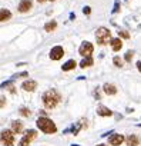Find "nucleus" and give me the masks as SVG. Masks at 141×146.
<instances>
[{
	"label": "nucleus",
	"mask_w": 141,
	"mask_h": 146,
	"mask_svg": "<svg viewBox=\"0 0 141 146\" xmlns=\"http://www.w3.org/2000/svg\"><path fill=\"white\" fill-rule=\"evenodd\" d=\"M41 100H43V105L47 108V109H54L60 100H61V95L57 92V89H49L43 93L41 96Z\"/></svg>",
	"instance_id": "obj_1"
},
{
	"label": "nucleus",
	"mask_w": 141,
	"mask_h": 146,
	"mask_svg": "<svg viewBox=\"0 0 141 146\" xmlns=\"http://www.w3.org/2000/svg\"><path fill=\"white\" fill-rule=\"evenodd\" d=\"M37 127H39L41 132H44L46 135H51V133H56V132H57L56 123H54L51 119H49L47 116H40V117L37 119Z\"/></svg>",
	"instance_id": "obj_2"
},
{
	"label": "nucleus",
	"mask_w": 141,
	"mask_h": 146,
	"mask_svg": "<svg viewBox=\"0 0 141 146\" xmlns=\"http://www.w3.org/2000/svg\"><path fill=\"white\" fill-rule=\"evenodd\" d=\"M96 40L100 46H106L111 40V32L107 27H98L96 32Z\"/></svg>",
	"instance_id": "obj_3"
},
{
	"label": "nucleus",
	"mask_w": 141,
	"mask_h": 146,
	"mask_svg": "<svg viewBox=\"0 0 141 146\" xmlns=\"http://www.w3.org/2000/svg\"><path fill=\"white\" fill-rule=\"evenodd\" d=\"M0 142L5 146H12L14 142V133L10 129H5L2 133H0Z\"/></svg>",
	"instance_id": "obj_4"
},
{
	"label": "nucleus",
	"mask_w": 141,
	"mask_h": 146,
	"mask_svg": "<svg viewBox=\"0 0 141 146\" xmlns=\"http://www.w3.org/2000/svg\"><path fill=\"white\" fill-rule=\"evenodd\" d=\"M93 52H94V46H93V43H90V42L84 40V42L80 44L79 53H80L83 57H86V56H91V54H93Z\"/></svg>",
	"instance_id": "obj_5"
},
{
	"label": "nucleus",
	"mask_w": 141,
	"mask_h": 146,
	"mask_svg": "<svg viewBox=\"0 0 141 146\" xmlns=\"http://www.w3.org/2000/svg\"><path fill=\"white\" fill-rule=\"evenodd\" d=\"M63 56H64V49H63V46H60V44L51 47V50L49 52V57H50L51 60H60Z\"/></svg>",
	"instance_id": "obj_6"
},
{
	"label": "nucleus",
	"mask_w": 141,
	"mask_h": 146,
	"mask_svg": "<svg viewBox=\"0 0 141 146\" xmlns=\"http://www.w3.org/2000/svg\"><path fill=\"white\" fill-rule=\"evenodd\" d=\"M33 9V2L31 0H20L19 3V12L20 13H27Z\"/></svg>",
	"instance_id": "obj_7"
},
{
	"label": "nucleus",
	"mask_w": 141,
	"mask_h": 146,
	"mask_svg": "<svg viewBox=\"0 0 141 146\" xmlns=\"http://www.w3.org/2000/svg\"><path fill=\"white\" fill-rule=\"evenodd\" d=\"M10 130H12L14 135H20V133H23V130H24V125H23V122H22V120H13V122H12V126H10Z\"/></svg>",
	"instance_id": "obj_8"
},
{
	"label": "nucleus",
	"mask_w": 141,
	"mask_h": 146,
	"mask_svg": "<svg viewBox=\"0 0 141 146\" xmlns=\"http://www.w3.org/2000/svg\"><path fill=\"white\" fill-rule=\"evenodd\" d=\"M124 140H125V137H124L123 135H120V133H113V135L110 136V139H108V143L113 145V146H120Z\"/></svg>",
	"instance_id": "obj_9"
},
{
	"label": "nucleus",
	"mask_w": 141,
	"mask_h": 146,
	"mask_svg": "<svg viewBox=\"0 0 141 146\" xmlns=\"http://www.w3.org/2000/svg\"><path fill=\"white\" fill-rule=\"evenodd\" d=\"M22 89L26 92H34L37 89V82L36 80H26L22 83Z\"/></svg>",
	"instance_id": "obj_10"
},
{
	"label": "nucleus",
	"mask_w": 141,
	"mask_h": 146,
	"mask_svg": "<svg viewBox=\"0 0 141 146\" xmlns=\"http://www.w3.org/2000/svg\"><path fill=\"white\" fill-rule=\"evenodd\" d=\"M76 67H77V62H76L74 59H70V60H67L66 63H63L61 70H63V72H70V70H74Z\"/></svg>",
	"instance_id": "obj_11"
},
{
	"label": "nucleus",
	"mask_w": 141,
	"mask_h": 146,
	"mask_svg": "<svg viewBox=\"0 0 141 146\" xmlns=\"http://www.w3.org/2000/svg\"><path fill=\"white\" fill-rule=\"evenodd\" d=\"M97 115H98V116H103V117H108V116H113V110L108 109L107 106L100 105V106L97 108Z\"/></svg>",
	"instance_id": "obj_12"
},
{
	"label": "nucleus",
	"mask_w": 141,
	"mask_h": 146,
	"mask_svg": "<svg viewBox=\"0 0 141 146\" xmlns=\"http://www.w3.org/2000/svg\"><path fill=\"white\" fill-rule=\"evenodd\" d=\"M103 92H104L106 95H108V96H113V95L117 93V88H115L113 83H104V85H103Z\"/></svg>",
	"instance_id": "obj_13"
},
{
	"label": "nucleus",
	"mask_w": 141,
	"mask_h": 146,
	"mask_svg": "<svg viewBox=\"0 0 141 146\" xmlns=\"http://www.w3.org/2000/svg\"><path fill=\"white\" fill-rule=\"evenodd\" d=\"M110 44H111L113 52H120L121 47H123V40L120 37H115V39H111L110 40Z\"/></svg>",
	"instance_id": "obj_14"
},
{
	"label": "nucleus",
	"mask_w": 141,
	"mask_h": 146,
	"mask_svg": "<svg viewBox=\"0 0 141 146\" xmlns=\"http://www.w3.org/2000/svg\"><path fill=\"white\" fill-rule=\"evenodd\" d=\"M93 64H94L93 56H86V57H83V60L80 62V67H81V69H87V67H90V66H93Z\"/></svg>",
	"instance_id": "obj_15"
},
{
	"label": "nucleus",
	"mask_w": 141,
	"mask_h": 146,
	"mask_svg": "<svg viewBox=\"0 0 141 146\" xmlns=\"http://www.w3.org/2000/svg\"><path fill=\"white\" fill-rule=\"evenodd\" d=\"M36 137H37V130H34V129H27V130L23 133V139H26V140H29V142L34 140Z\"/></svg>",
	"instance_id": "obj_16"
},
{
	"label": "nucleus",
	"mask_w": 141,
	"mask_h": 146,
	"mask_svg": "<svg viewBox=\"0 0 141 146\" xmlns=\"http://www.w3.org/2000/svg\"><path fill=\"white\" fill-rule=\"evenodd\" d=\"M125 142H127V146H138V145H140V139H138L137 135H130V136H127Z\"/></svg>",
	"instance_id": "obj_17"
},
{
	"label": "nucleus",
	"mask_w": 141,
	"mask_h": 146,
	"mask_svg": "<svg viewBox=\"0 0 141 146\" xmlns=\"http://www.w3.org/2000/svg\"><path fill=\"white\" fill-rule=\"evenodd\" d=\"M12 19V12L7 9H0V22H7Z\"/></svg>",
	"instance_id": "obj_18"
},
{
	"label": "nucleus",
	"mask_w": 141,
	"mask_h": 146,
	"mask_svg": "<svg viewBox=\"0 0 141 146\" xmlns=\"http://www.w3.org/2000/svg\"><path fill=\"white\" fill-rule=\"evenodd\" d=\"M56 29H57V22H56V20H50L49 23L44 25V30L49 32V33H50V32H54Z\"/></svg>",
	"instance_id": "obj_19"
},
{
	"label": "nucleus",
	"mask_w": 141,
	"mask_h": 146,
	"mask_svg": "<svg viewBox=\"0 0 141 146\" xmlns=\"http://www.w3.org/2000/svg\"><path fill=\"white\" fill-rule=\"evenodd\" d=\"M19 112H20V115H22V116H24V117L31 116V110H30L29 108H26V106H22V108L19 109Z\"/></svg>",
	"instance_id": "obj_20"
},
{
	"label": "nucleus",
	"mask_w": 141,
	"mask_h": 146,
	"mask_svg": "<svg viewBox=\"0 0 141 146\" xmlns=\"http://www.w3.org/2000/svg\"><path fill=\"white\" fill-rule=\"evenodd\" d=\"M113 63H114V66H117V67H123V66H124V60H123L121 57H118V56H114Z\"/></svg>",
	"instance_id": "obj_21"
},
{
	"label": "nucleus",
	"mask_w": 141,
	"mask_h": 146,
	"mask_svg": "<svg viewBox=\"0 0 141 146\" xmlns=\"http://www.w3.org/2000/svg\"><path fill=\"white\" fill-rule=\"evenodd\" d=\"M132 57H134V50H128V52L125 53V56H124V60H125L127 63H130V62L132 60Z\"/></svg>",
	"instance_id": "obj_22"
},
{
	"label": "nucleus",
	"mask_w": 141,
	"mask_h": 146,
	"mask_svg": "<svg viewBox=\"0 0 141 146\" xmlns=\"http://www.w3.org/2000/svg\"><path fill=\"white\" fill-rule=\"evenodd\" d=\"M27 76H29V73H27V72H22V73H16V75H13L12 79L14 80V79H17V78H27Z\"/></svg>",
	"instance_id": "obj_23"
},
{
	"label": "nucleus",
	"mask_w": 141,
	"mask_h": 146,
	"mask_svg": "<svg viewBox=\"0 0 141 146\" xmlns=\"http://www.w3.org/2000/svg\"><path fill=\"white\" fill-rule=\"evenodd\" d=\"M12 85H13V79H9V80H6V82H3L2 85H0V89L9 88V86H12Z\"/></svg>",
	"instance_id": "obj_24"
},
{
	"label": "nucleus",
	"mask_w": 141,
	"mask_h": 146,
	"mask_svg": "<svg viewBox=\"0 0 141 146\" xmlns=\"http://www.w3.org/2000/svg\"><path fill=\"white\" fill-rule=\"evenodd\" d=\"M118 36L123 37V39H130V33L125 32V30H120V32H118Z\"/></svg>",
	"instance_id": "obj_25"
},
{
	"label": "nucleus",
	"mask_w": 141,
	"mask_h": 146,
	"mask_svg": "<svg viewBox=\"0 0 141 146\" xmlns=\"http://www.w3.org/2000/svg\"><path fill=\"white\" fill-rule=\"evenodd\" d=\"M83 13H84L86 16H89V15L91 13V7H90V6H84V7H83Z\"/></svg>",
	"instance_id": "obj_26"
},
{
	"label": "nucleus",
	"mask_w": 141,
	"mask_h": 146,
	"mask_svg": "<svg viewBox=\"0 0 141 146\" xmlns=\"http://www.w3.org/2000/svg\"><path fill=\"white\" fill-rule=\"evenodd\" d=\"M6 106V98L5 96H0V109H3Z\"/></svg>",
	"instance_id": "obj_27"
},
{
	"label": "nucleus",
	"mask_w": 141,
	"mask_h": 146,
	"mask_svg": "<svg viewBox=\"0 0 141 146\" xmlns=\"http://www.w3.org/2000/svg\"><path fill=\"white\" fill-rule=\"evenodd\" d=\"M19 146H30V142L26 140V139H22V140L19 142Z\"/></svg>",
	"instance_id": "obj_28"
},
{
	"label": "nucleus",
	"mask_w": 141,
	"mask_h": 146,
	"mask_svg": "<svg viewBox=\"0 0 141 146\" xmlns=\"http://www.w3.org/2000/svg\"><path fill=\"white\" fill-rule=\"evenodd\" d=\"M120 10V2H115L114 3V9H113V13H117Z\"/></svg>",
	"instance_id": "obj_29"
},
{
	"label": "nucleus",
	"mask_w": 141,
	"mask_h": 146,
	"mask_svg": "<svg viewBox=\"0 0 141 146\" xmlns=\"http://www.w3.org/2000/svg\"><path fill=\"white\" fill-rule=\"evenodd\" d=\"M98 89H100V88H96V90H94V98H96L97 100H100V93H98Z\"/></svg>",
	"instance_id": "obj_30"
},
{
	"label": "nucleus",
	"mask_w": 141,
	"mask_h": 146,
	"mask_svg": "<svg viewBox=\"0 0 141 146\" xmlns=\"http://www.w3.org/2000/svg\"><path fill=\"white\" fill-rule=\"evenodd\" d=\"M9 92L12 93V95H16V88L12 85V86H9Z\"/></svg>",
	"instance_id": "obj_31"
},
{
	"label": "nucleus",
	"mask_w": 141,
	"mask_h": 146,
	"mask_svg": "<svg viewBox=\"0 0 141 146\" xmlns=\"http://www.w3.org/2000/svg\"><path fill=\"white\" fill-rule=\"evenodd\" d=\"M137 69H138V72L141 73V60H140V62H137Z\"/></svg>",
	"instance_id": "obj_32"
},
{
	"label": "nucleus",
	"mask_w": 141,
	"mask_h": 146,
	"mask_svg": "<svg viewBox=\"0 0 141 146\" xmlns=\"http://www.w3.org/2000/svg\"><path fill=\"white\" fill-rule=\"evenodd\" d=\"M37 2H39V3H44V2H46V0H37Z\"/></svg>",
	"instance_id": "obj_33"
},
{
	"label": "nucleus",
	"mask_w": 141,
	"mask_h": 146,
	"mask_svg": "<svg viewBox=\"0 0 141 146\" xmlns=\"http://www.w3.org/2000/svg\"><path fill=\"white\" fill-rule=\"evenodd\" d=\"M97 146H107V145H104V143H100V145H97Z\"/></svg>",
	"instance_id": "obj_34"
},
{
	"label": "nucleus",
	"mask_w": 141,
	"mask_h": 146,
	"mask_svg": "<svg viewBox=\"0 0 141 146\" xmlns=\"http://www.w3.org/2000/svg\"><path fill=\"white\" fill-rule=\"evenodd\" d=\"M71 146H80V145H77V143H73V145H71Z\"/></svg>",
	"instance_id": "obj_35"
},
{
	"label": "nucleus",
	"mask_w": 141,
	"mask_h": 146,
	"mask_svg": "<svg viewBox=\"0 0 141 146\" xmlns=\"http://www.w3.org/2000/svg\"><path fill=\"white\" fill-rule=\"evenodd\" d=\"M49 2H56V0H49Z\"/></svg>",
	"instance_id": "obj_36"
},
{
	"label": "nucleus",
	"mask_w": 141,
	"mask_h": 146,
	"mask_svg": "<svg viewBox=\"0 0 141 146\" xmlns=\"http://www.w3.org/2000/svg\"><path fill=\"white\" fill-rule=\"evenodd\" d=\"M12 146H13V145H12Z\"/></svg>",
	"instance_id": "obj_37"
}]
</instances>
